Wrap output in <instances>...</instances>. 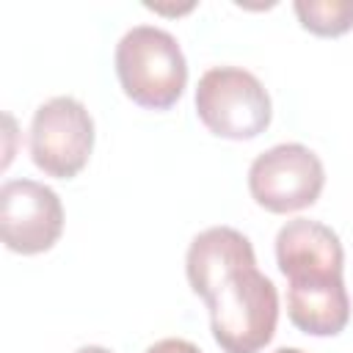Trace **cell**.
Here are the masks:
<instances>
[{"label": "cell", "mask_w": 353, "mask_h": 353, "mask_svg": "<svg viewBox=\"0 0 353 353\" xmlns=\"http://www.w3.org/2000/svg\"><path fill=\"white\" fill-rule=\"evenodd\" d=\"M190 290L210 309L212 339L223 353H259L276 334L279 292L256 268L251 240L232 226L199 232L185 254Z\"/></svg>", "instance_id": "6da1fadb"}, {"label": "cell", "mask_w": 353, "mask_h": 353, "mask_svg": "<svg viewBox=\"0 0 353 353\" xmlns=\"http://www.w3.org/2000/svg\"><path fill=\"white\" fill-rule=\"evenodd\" d=\"M113 63L121 91L141 108L168 110L185 94L188 61L179 41L163 28H130L116 44Z\"/></svg>", "instance_id": "7a4b0ae2"}, {"label": "cell", "mask_w": 353, "mask_h": 353, "mask_svg": "<svg viewBox=\"0 0 353 353\" xmlns=\"http://www.w3.org/2000/svg\"><path fill=\"white\" fill-rule=\"evenodd\" d=\"M196 113L201 124L226 141H251L268 130L273 105L256 74L240 66H212L199 77Z\"/></svg>", "instance_id": "3957f363"}, {"label": "cell", "mask_w": 353, "mask_h": 353, "mask_svg": "<svg viewBox=\"0 0 353 353\" xmlns=\"http://www.w3.org/2000/svg\"><path fill=\"white\" fill-rule=\"evenodd\" d=\"M28 143L39 171L55 179H72L94 152V119L80 99L52 97L36 108Z\"/></svg>", "instance_id": "277c9868"}, {"label": "cell", "mask_w": 353, "mask_h": 353, "mask_svg": "<svg viewBox=\"0 0 353 353\" xmlns=\"http://www.w3.org/2000/svg\"><path fill=\"white\" fill-rule=\"evenodd\" d=\"M325 185L323 160L303 143H276L248 168L251 199L276 215L312 207Z\"/></svg>", "instance_id": "5b68a950"}, {"label": "cell", "mask_w": 353, "mask_h": 353, "mask_svg": "<svg viewBox=\"0 0 353 353\" xmlns=\"http://www.w3.org/2000/svg\"><path fill=\"white\" fill-rule=\"evenodd\" d=\"M276 265L284 273L290 292L328 290L345 284L342 240L331 226L320 221H287L276 234Z\"/></svg>", "instance_id": "8992f818"}, {"label": "cell", "mask_w": 353, "mask_h": 353, "mask_svg": "<svg viewBox=\"0 0 353 353\" xmlns=\"http://www.w3.org/2000/svg\"><path fill=\"white\" fill-rule=\"evenodd\" d=\"M63 232L58 193L36 179H8L0 188V237L8 251L33 256L50 251Z\"/></svg>", "instance_id": "52a82bcc"}, {"label": "cell", "mask_w": 353, "mask_h": 353, "mask_svg": "<svg viewBox=\"0 0 353 353\" xmlns=\"http://www.w3.org/2000/svg\"><path fill=\"white\" fill-rule=\"evenodd\" d=\"M295 17L303 30L336 39L353 30V0H295Z\"/></svg>", "instance_id": "ba28073f"}, {"label": "cell", "mask_w": 353, "mask_h": 353, "mask_svg": "<svg viewBox=\"0 0 353 353\" xmlns=\"http://www.w3.org/2000/svg\"><path fill=\"white\" fill-rule=\"evenodd\" d=\"M146 353H201V350H199L193 342H188V339L168 336V339H160V342L149 345Z\"/></svg>", "instance_id": "9c48e42d"}, {"label": "cell", "mask_w": 353, "mask_h": 353, "mask_svg": "<svg viewBox=\"0 0 353 353\" xmlns=\"http://www.w3.org/2000/svg\"><path fill=\"white\" fill-rule=\"evenodd\" d=\"M74 353H110V350L102 347V345H85V347H77Z\"/></svg>", "instance_id": "30bf717a"}, {"label": "cell", "mask_w": 353, "mask_h": 353, "mask_svg": "<svg viewBox=\"0 0 353 353\" xmlns=\"http://www.w3.org/2000/svg\"><path fill=\"white\" fill-rule=\"evenodd\" d=\"M273 353H306V350H301V347H276Z\"/></svg>", "instance_id": "8fae6325"}]
</instances>
